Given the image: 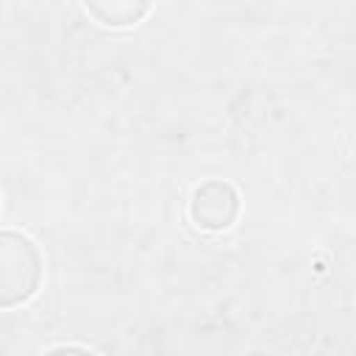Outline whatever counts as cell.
Masks as SVG:
<instances>
[{
	"instance_id": "cell-3",
	"label": "cell",
	"mask_w": 356,
	"mask_h": 356,
	"mask_svg": "<svg viewBox=\"0 0 356 356\" xmlns=\"http://www.w3.org/2000/svg\"><path fill=\"white\" fill-rule=\"evenodd\" d=\"M86 11L95 14L103 25H131L139 17L147 14L145 3H111V6H100V3H86Z\"/></svg>"
},
{
	"instance_id": "cell-1",
	"label": "cell",
	"mask_w": 356,
	"mask_h": 356,
	"mask_svg": "<svg viewBox=\"0 0 356 356\" xmlns=\"http://www.w3.org/2000/svg\"><path fill=\"white\" fill-rule=\"evenodd\" d=\"M42 278V256L31 236L19 231L0 234V303L11 309L25 303Z\"/></svg>"
},
{
	"instance_id": "cell-2",
	"label": "cell",
	"mask_w": 356,
	"mask_h": 356,
	"mask_svg": "<svg viewBox=\"0 0 356 356\" xmlns=\"http://www.w3.org/2000/svg\"><path fill=\"white\" fill-rule=\"evenodd\" d=\"M239 211V195L225 181H206L195 189L189 200V217L197 228L206 231H222L236 220Z\"/></svg>"
},
{
	"instance_id": "cell-4",
	"label": "cell",
	"mask_w": 356,
	"mask_h": 356,
	"mask_svg": "<svg viewBox=\"0 0 356 356\" xmlns=\"http://www.w3.org/2000/svg\"><path fill=\"white\" fill-rule=\"evenodd\" d=\"M42 356H97V353H92L89 348H81V345H56V348H47Z\"/></svg>"
}]
</instances>
